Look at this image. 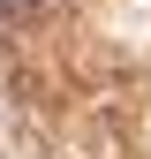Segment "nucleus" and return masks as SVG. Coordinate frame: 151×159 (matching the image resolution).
<instances>
[{
  "label": "nucleus",
  "instance_id": "nucleus-1",
  "mask_svg": "<svg viewBox=\"0 0 151 159\" xmlns=\"http://www.w3.org/2000/svg\"><path fill=\"white\" fill-rule=\"evenodd\" d=\"M8 15H23V0H0V23H8Z\"/></svg>",
  "mask_w": 151,
  "mask_h": 159
}]
</instances>
